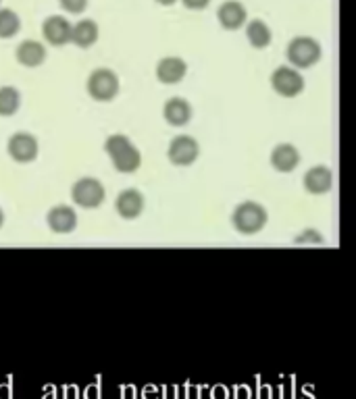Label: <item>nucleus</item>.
Segmentation results:
<instances>
[{
	"label": "nucleus",
	"mask_w": 356,
	"mask_h": 399,
	"mask_svg": "<svg viewBox=\"0 0 356 399\" xmlns=\"http://www.w3.org/2000/svg\"><path fill=\"white\" fill-rule=\"evenodd\" d=\"M104 152L109 154V158L113 161V167L119 173H135L142 165V154L131 144V139L127 135L115 133V135L107 137Z\"/></svg>",
	"instance_id": "1"
},
{
	"label": "nucleus",
	"mask_w": 356,
	"mask_h": 399,
	"mask_svg": "<svg viewBox=\"0 0 356 399\" xmlns=\"http://www.w3.org/2000/svg\"><path fill=\"white\" fill-rule=\"evenodd\" d=\"M119 75L111 69H94L88 77L86 82V90H88V96L96 102H111L117 98L119 94Z\"/></svg>",
	"instance_id": "2"
},
{
	"label": "nucleus",
	"mask_w": 356,
	"mask_h": 399,
	"mask_svg": "<svg viewBox=\"0 0 356 399\" xmlns=\"http://www.w3.org/2000/svg\"><path fill=\"white\" fill-rule=\"evenodd\" d=\"M104 198H107V190L96 177H82L71 187V200H74L76 206L86 210H94L102 206Z\"/></svg>",
	"instance_id": "3"
},
{
	"label": "nucleus",
	"mask_w": 356,
	"mask_h": 399,
	"mask_svg": "<svg viewBox=\"0 0 356 399\" xmlns=\"http://www.w3.org/2000/svg\"><path fill=\"white\" fill-rule=\"evenodd\" d=\"M321 54H323L321 44L315 38H307V36L294 38L286 48L288 60L300 69H309V67L317 65L321 60Z\"/></svg>",
	"instance_id": "4"
},
{
	"label": "nucleus",
	"mask_w": 356,
	"mask_h": 399,
	"mask_svg": "<svg viewBox=\"0 0 356 399\" xmlns=\"http://www.w3.org/2000/svg\"><path fill=\"white\" fill-rule=\"evenodd\" d=\"M267 210L256 204V202H244L240 204L234 214H232V223L236 227V231L244 233V235H252L258 233L265 225H267Z\"/></svg>",
	"instance_id": "5"
},
{
	"label": "nucleus",
	"mask_w": 356,
	"mask_h": 399,
	"mask_svg": "<svg viewBox=\"0 0 356 399\" xmlns=\"http://www.w3.org/2000/svg\"><path fill=\"white\" fill-rule=\"evenodd\" d=\"M271 86L273 90L283 98H294L304 90V77L290 67H279L271 75Z\"/></svg>",
	"instance_id": "6"
},
{
	"label": "nucleus",
	"mask_w": 356,
	"mask_h": 399,
	"mask_svg": "<svg viewBox=\"0 0 356 399\" xmlns=\"http://www.w3.org/2000/svg\"><path fill=\"white\" fill-rule=\"evenodd\" d=\"M7 152H9V156L13 158L15 163L27 165V163H34L36 158H38L40 146H38V139L32 133L19 131V133H15V135L9 137Z\"/></svg>",
	"instance_id": "7"
},
{
	"label": "nucleus",
	"mask_w": 356,
	"mask_h": 399,
	"mask_svg": "<svg viewBox=\"0 0 356 399\" xmlns=\"http://www.w3.org/2000/svg\"><path fill=\"white\" fill-rule=\"evenodd\" d=\"M200 154V146L194 137L190 135H177L171 139L167 156L175 167H188L192 165Z\"/></svg>",
	"instance_id": "8"
},
{
	"label": "nucleus",
	"mask_w": 356,
	"mask_h": 399,
	"mask_svg": "<svg viewBox=\"0 0 356 399\" xmlns=\"http://www.w3.org/2000/svg\"><path fill=\"white\" fill-rule=\"evenodd\" d=\"M42 36L50 46H65L71 42V36H74V25H71L65 17L60 15H52L42 23Z\"/></svg>",
	"instance_id": "9"
},
{
	"label": "nucleus",
	"mask_w": 356,
	"mask_h": 399,
	"mask_svg": "<svg viewBox=\"0 0 356 399\" xmlns=\"http://www.w3.org/2000/svg\"><path fill=\"white\" fill-rule=\"evenodd\" d=\"M46 223H48V229L52 233H58V235L74 233L78 229V212L71 206L60 204V206H54L48 210Z\"/></svg>",
	"instance_id": "10"
},
{
	"label": "nucleus",
	"mask_w": 356,
	"mask_h": 399,
	"mask_svg": "<svg viewBox=\"0 0 356 399\" xmlns=\"http://www.w3.org/2000/svg\"><path fill=\"white\" fill-rule=\"evenodd\" d=\"M115 210L121 218L133 220L144 212V196L137 190H123L115 200Z\"/></svg>",
	"instance_id": "11"
},
{
	"label": "nucleus",
	"mask_w": 356,
	"mask_h": 399,
	"mask_svg": "<svg viewBox=\"0 0 356 399\" xmlns=\"http://www.w3.org/2000/svg\"><path fill=\"white\" fill-rule=\"evenodd\" d=\"M186 73H188V65H186V60H181L177 56H167V58L159 60V65H157V79L165 86L179 84L186 77Z\"/></svg>",
	"instance_id": "12"
},
{
	"label": "nucleus",
	"mask_w": 356,
	"mask_h": 399,
	"mask_svg": "<svg viewBox=\"0 0 356 399\" xmlns=\"http://www.w3.org/2000/svg\"><path fill=\"white\" fill-rule=\"evenodd\" d=\"M15 58L27 69H36L46 60V46L38 40H23L15 50Z\"/></svg>",
	"instance_id": "13"
},
{
	"label": "nucleus",
	"mask_w": 356,
	"mask_h": 399,
	"mask_svg": "<svg viewBox=\"0 0 356 399\" xmlns=\"http://www.w3.org/2000/svg\"><path fill=\"white\" fill-rule=\"evenodd\" d=\"M300 163V154L292 144H279L271 152V165L279 173H292Z\"/></svg>",
	"instance_id": "14"
},
{
	"label": "nucleus",
	"mask_w": 356,
	"mask_h": 399,
	"mask_svg": "<svg viewBox=\"0 0 356 399\" xmlns=\"http://www.w3.org/2000/svg\"><path fill=\"white\" fill-rule=\"evenodd\" d=\"M217 17H219V23L234 32V30H240L244 23H246V9L244 5H240L238 0H227V3H223L217 11Z\"/></svg>",
	"instance_id": "15"
},
{
	"label": "nucleus",
	"mask_w": 356,
	"mask_h": 399,
	"mask_svg": "<svg viewBox=\"0 0 356 399\" xmlns=\"http://www.w3.org/2000/svg\"><path fill=\"white\" fill-rule=\"evenodd\" d=\"M331 185H333V173L327 167H313L304 175V187L313 196L327 194L331 190Z\"/></svg>",
	"instance_id": "16"
},
{
	"label": "nucleus",
	"mask_w": 356,
	"mask_h": 399,
	"mask_svg": "<svg viewBox=\"0 0 356 399\" xmlns=\"http://www.w3.org/2000/svg\"><path fill=\"white\" fill-rule=\"evenodd\" d=\"M163 117L169 125L173 127H183L190 123L192 119V106L188 104V100L183 98H171L165 102V109H163Z\"/></svg>",
	"instance_id": "17"
},
{
	"label": "nucleus",
	"mask_w": 356,
	"mask_h": 399,
	"mask_svg": "<svg viewBox=\"0 0 356 399\" xmlns=\"http://www.w3.org/2000/svg\"><path fill=\"white\" fill-rule=\"evenodd\" d=\"M98 36H100V32H98L96 21L82 19L74 25V36H71V42H74L78 48L86 50V48H90L98 42Z\"/></svg>",
	"instance_id": "18"
},
{
	"label": "nucleus",
	"mask_w": 356,
	"mask_h": 399,
	"mask_svg": "<svg viewBox=\"0 0 356 399\" xmlns=\"http://www.w3.org/2000/svg\"><path fill=\"white\" fill-rule=\"evenodd\" d=\"M246 36H248V42L256 48V50H263L271 44V30L265 21L260 19H254L248 23L246 27Z\"/></svg>",
	"instance_id": "19"
},
{
	"label": "nucleus",
	"mask_w": 356,
	"mask_h": 399,
	"mask_svg": "<svg viewBox=\"0 0 356 399\" xmlns=\"http://www.w3.org/2000/svg\"><path fill=\"white\" fill-rule=\"evenodd\" d=\"M21 109V94L13 86L0 88V117H13Z\"/></svg>",
	"instance_id": "20"
},
{
	"label": "nucleus",
	"mask_w": 356,
	"mask_h": 399,
	"mask_svg": "<svg viewBox=\"0 0 356 399\" xmlns=\"http://www.w3.org/2000/svg\"><path fill=\"white\" fill-rule=\"evenodd\" d=\"M21 30V17L11 9H0V38L9 40Z\"/></svg>",
	"instance_id": "21"
},
{
	"label": "nucleus",
	"mask_w": 356,
	"mask_h": 399,
	"mask_svg": "<svg viewBox=\"0 0 356 399\" xmlns=\"http://www.w3.org/2000/svg\"><path fill=\"white\" fill-rule=\"evenodd\" d=\"M58 5L71 15H82L88 9V0H58Z\"/></svg>",
	"instance_id": "22"
},
{
	"label": "nucleus",
	"mask_w": 356,
	"mask_h": 399,
	"mask_svg": "<svg viewBox=\"0 0 356 399\" xmlns=\"http://www.w3.org/2000/svg\"><path fill=\"white\" fill-rule=\"evenodd\" d=\"M181 3L192 11H202L210 5V0H181Z\"/></svg>",
	"instance_id": "23"
},
{
	"label": "nucleus",
	"mask_w": 356,
	"mask_h": 399,
	"mask_svg": "<svg viewBox=\"0 0 356 399\" xmlns=\"http://www.w3.org/2000/svg\"><path fill=\"white\" fill-rule=\"evenodd\" d=\"M86 399H100V391H98V387H88V391H86Z\"/></svg>",
	"instance_id": "24"
},
{
	"label": "nucleus",
	"mask_w": 356,
	"mask_h": 399,
	"mask_svg": "<svg viewBox=\"0 0 356 399\" xmlns=\"http://www.w3.org/2000/svg\"><path fill=\"white\" fill-rule=\"evenodd\" d=\"M65 399H78V389L76 387H69L65 391Z\"/></svg>",
	"instance_id": "25"
},
{
	"label": "nucleus",
	"mask_w": 356,
	"mask_h": 399,
	"mask_svg": "<svg viewBox=\"0 0 356 399\" xmlns=\"http://www.w3.org/2000/svg\"><path fill=\"white\" fill-rule=\"evenodd\" d=\"M0 399H11V387L9 385L0 387Z\"/></svg>",
	"instance_id": "26"
},
{
	"label": "nucleus",
	"mask_w": 356,
	"mask_h": 399,
	"mask_svg": "<svg viewBox=\"0 0 356 399\" xmlns=\"http://www.w3.org/2000/svg\"><path fill=\"white\" fill-rule=\"evenodd\" d=\"M123 399H133V389H123Z\"/></svg>",
	"instance_id": "27"
},
{
	"label": "nucleus",
	"mask_w": 356,
	"mask_h": 399,
	"mask_svg": "<svg viewBox=\"0 0 356 399\" xmlns=\"http://www.w3.org/2000/svg\"><path fill=\"white\" fill-rule=\"evenodd\" d=\"M159 5H163V7H171V5H175L177 0H157Z\"/></svg>",
	"instance_id": "28"
},
{
	"label": "nucleus",
	"mask_w": 356,
	"mask_h": 399,
	"mask_svg": "<svg viewBox=\"0 0 356 399\" xmlns=\"http://www.w3.org/2000/svg\"><path fill=\"white\" fill-rule=\"evenodd\" d=\"M238 399H248V389H242V393L238 391Z\"/></svg>",
	"instance_id": "29"
},
{
	"label": "nucleus",
	"mask_w": 356,
	"mask_h": 399,
	"mask_svg": "<svg viewBox=\"0 0 356 399\" xmlns=\"http://www.w3.org/2000/svg\"><path fill=\"white\" fill-rule=\"evenodd\" d=\"M144 397H146V399H155V391H153V389H146Z\"/></svg>",
	"instance_id": "30"
},
{
	"label": "nucleus",
	"mask_w": 356,
	"mask_h": 399,
	"mask_svg": "<svg viewBox=\"0 0 356 399\" xmlns=\"http://www.w3.org/2000/svg\"><path fill=\"white\" fill-rule=\"evenodd\" d=\"M3 225H5V212H3V208H0V229H3Z\"/></svg>",
	"instance_id": "31"
},
{
	"label": "nucleus",
	"mask_w": 356,
	"mask_h": 399,
	"mask_svg": "<svg viewBox=\"0 0 356 399\" xmlns=\"http://www.w3.org/2000/svg\"><path fill=\"white\" fill-rule=\"evenodd\" d=\"M173 397H175V391L169 389V391H167V399H173Z\"/></svg>",
	"instance_id": "32"
},
{
	"label": "nucleus",
	"mask_w": 356,
	"mask_h": 399,
	"mask_svg": "<svg viewBox=\"0 0 356 399\" xmlns=\"http://www.w3.org/2000/svg\"><path fill=\"white\" fill-rule=\"evenodd\" d=\"M215 397H217V399H225V391H223V393H221V391H217V395H215Z\"/></svg>",
	"instance_id": "33"
},
{
	"label": "nucleus",
	"mask_w": 356,
	"mask_h": 399,
	"mask_svg": "<svg viewBox=\"0 0 356 399\" xmlns=\"http://www.w3.org/2000/svg\"><path fill=\"white\" fill-rule=\"evenodd\" d=\"M0 3H3V0H0Z\"/></svg>",
	"instance_id": "34"
}]
</instances>
